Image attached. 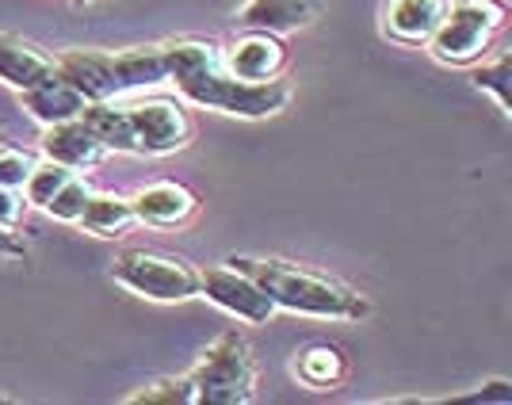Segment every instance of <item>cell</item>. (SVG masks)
<instances>
[{"label": "cell", "mask_w": 512, "mask_h": 405, "mask_svg": "<svg viewBox=\"0 0 512 405\" xmlns=\"http://www.w3.org/2000/svg\"><path fill=\"white\" fill-rule=\"evenodd\" d=\"M165 62H169V85L195 107L222 111L234 119H268L279 115L291 88L283 81H241L230 73L222 50L207 39H172L165 43Z\"/></svg>", "instance_id": "cell-1"}, {"label": "cell", "mask_w": 512, "mask_h": 405, "mask_svg": "<svg viewBox=\"0 0 512 405\" xmlns=\"http://www.w3.org/2000/svg\"><path fill=\"white\" fill-rule=\"evenodd\" d=\"M226 264L241 268L245 276H253L264 295L276 302V310L302 314V318H333V321H360L371 314V302L360 291L344 287L337 279L318 276L295 268L287 260H253V256H230Z\"/></svg>", "instance_id": "cell-2"}, {"label": "cell", "mask_w": 512, "mask_h": 405, "mask_svg": "<svg viewBox=\"0 0 512 405\" xmlns=\"http://www.w3.org/2000/svg\"><path fill=\"white\" fill-rule=\"evenodd\" d=\"M192 405H245L256 394L253 348L241 333H222L195 363Z\"/></svg>", "instance_id": "cell-3"}, {"label": "cell", "mask_w": 512, "mask_h": 405, "mask_svg": "<svg viewBox=\"0 0 512 405\" xmlns=\"http://www.w3.org/2000/svg\"><path fill=\"white\" fill-rule=\"evenodd\" d=\"M501 23H505V8L493 0H451L440 27L428 39V50L444 65H470L486 54Z\"/></svg>", "instance_id": "cell-4"}, {"label": "cell", "mask_w": 512, "mask_h": 405, "mask_svg": "<svg viewBox=\"0 0 512 405\" xmlns=\"http://www.w3.org/2000/svg\"><path fill=\"white\" fill-rule=\"evenodd\" d=\"M115 283L142 295L150 302H184L199 295V268H192L184 256L150 253V249H127L111 264Z\"/></svg>", "instance_id": "cell-5"}, {"label": "cell", "mask_w": 512, "mask_h": 405, "mask_svg": "<svg viewBox=\"0 0 512 405\" xmlns=\"http://www.w3.org/2000/svg\"><path fill=\"white\" fill-rule=\"evenodd\" d=\"M199 295L214 302L218 310L249 321V325H268L276 314V302L264 295V287L253 276H245L241 268H207L199 272Z\"/></svg>", "instance_id": "cell-6"}, {"label": "cell", "mask_w": 512, "mask_h": 405, "mask_svg": "<svg viewBox=\"0 0 512 405\" xmlns=\"http://www.w3.org/2000/svg\"><path fill=\"white\" fill-rule=\"evenodd\" d=\"M127 107V119L134 127V142L138 153H150V157H165L188 146L192 138V123L184 115V107L176 100H134Z\"/></svg>", "instance_id": "cell-7"}, {"label": "cell", "mask_w": 512, "mask_h": 405, "mask_svg": "<svg viewBox=\"0 0 512 405\" xmlns=\"http://www.w3.org/2000/svg\"><path fill=\"white\" fill-rule=\"evenodd\" d=\"M54 73L62 77L65 85H73L85 104L96 100H119V81H115V54L111 50H85V46H73L62 50L54 58Z\"/></svg>", "instance_id": "cell-8"}, {"label": "cell", "mask_w": 512, "mask_h": 405, "mask_svg": "<svg viewBox=\"0 0 512 405\" xmlns=\"http://www.w3.org/2000/svg\"><path fill=\"white\" fill-rule=\"evenodd\" d=\"M222 58L241 81H276L287 65V46L279 43V35H268V31H245Z\"/></svg>", "instance_id": "cell-9"}, {"label": "cell", "mask_w": 512, "mask_h": 405, "mask_svg": "<svg viewBox=\"0 0 512 405\" xmlns=\"http://www.w3.org/2000/svg\"><path fill=\"white\" fill-rule=\"evenodd\" d=\"M39 146H43V157H50V161H58V165H65V169L73 172H85L92 165H100L107 153L96 142V134L81 123V115L77 119H65V123H54V127H43Z\"/></svg>", "instance_id": "cell-10"}, {"label": "cell", "mask_w": 512, "mask_h": 405, "mask_svg": "<svg viewBox=\"0 0 512 405\" xmlns=\"http://www.w3.org/2000/svg\"><path fill=\"white\" fill-rule=\"evenodd\" d=\"M329 0H249L241 8L237 20L245 23L249 31H268V35H287L310 27L325 12Z\"/></svg>", "instance_id": "cell-11"}, {"label": "cell", "mask_w": 512, "mask_h": 405, "mask_svg": "<svg viewBox=\"0 0 512 405\" xmlns=\"http://www.w3.org/2000/svg\"><path fill=\"white\" fill-rule=\"evenodd\" d=\"M130 207H134V222H146V226H180V222H188L195 214L199 199L184 184L161 180V184H146L142 192L130 199Z\"/></svg>", "instance_id": "cell-12"}, {"label": "cell", "mask_w": 512, "mask_h": 405, "mask_svg": "<svg viewBox=\"0 0 512 405\" xmlns=\"http://www.w3.org/2000/svg\"><path fill=\"white\" fill-rule=\"evenodd\" d=\"M451 0H390L383 12V31L390 39L421 46L440 27Z\"/></svg>", "instance_id": "cell-13"}, {"label": "cell", "mask_w": 512, "mask_h": 405, "mask_svg": "<svg viewBox=\"0 0 512 405\" xmlns=\"http://www.w3.org/2000/svg\"><path fill=\"white\" fill-rule=\"evenodd\" d=\"M20 107L43 127H54V123H65V119H77L85 111V96L73 85H65L58 73H50L39 85L23 88L20 92Z\"/></svg>", "instance_id": "cell-14"}, {"label": "cell", "mask_w": 512, "mask_h": 405, "mask_svg": "<svg viewBox=\"0 0 512 405\" xmlns=\"http://www.w3.org/2000/svg\"><path fill=\"white\" fill-rule=\"evenodd\" d=\"M50 73H54V58L50 54H43L39 46L23 43L16 35L0 31V81L4 85L23 92V88L46 81Z\"/></svg>", "instance_id": "cell-15"}, {"label": "cell", "mask_w": 512, "mask_h": 405, "mask_svg": "<svg viewBox=\"0 0 512 405\" xmlns=\"http://www.w3.org/2000/svg\"><path fill=\"white\" fill-rule=\"evenodd\" d=\"M115 81H119V96L138 92V88L169 85V62H165V43L150 46H130L115 54Z\"/></svg>", "instance_id": "cell-16"}, {"label": "cell", "mask_w": 512, "mask_h": 405, "mask_svg": "<svg viewBox=\"0 0 512 405\" xmlns=\"http://www.w3.org/2000/svg\"><path fill=\"white\" fill-rule=\"evenodd\" d=\"M81 123L96 134V142H100L107 153H138L134 127H130L127 107L123 104H115V100H96V104H85Z\"/></svg>", "instance_id": "cell-17"}, {"label": "cell", "mask_w": 512, "mask_h": 405, "mask_svg": "<svg viewBox=\"0 0 512 405\" xmlns=\"http://www.w3.org/2000/svg\"><path fill=\"white\" fill-rule=\"evenodd\" d=\"M134 222V207L130 199L111 192H92L85 203V211L77 218V226H85L88 234L96 237H119Z\"/></svg>", "instance_id": "cell-18"}, {"label": "cell", "mask_w": 512, "mask_h": 405, "mask_svg": "<svg viewBox=\"0 0 512 405\" xmlns=\"http://www.w3.org/2000/svg\"><path fill=\"white\" fill-rule=\"evenodd\" d=\"M295 375L306 386H314V390H329V386H337L344 379L341 352L329 348V344H314V348H306L295 360Z\"/></svg>", "instance_id": "cell-19"}, {"label": "cell", "mask_w": 512, "mask_h": 405, "mask_svg": "<svg viewBox=\"0 0 512 405\" xmlns=\"http://www.w3.org/2000/svg\"><path fill=\"white\" fill-rule=\"evenodd\" d=\"M69 176H77L73 169H65V165H58V161H35V169L27 172V180H23V199L31 203V207H46L54 195L62 192V184L69 180Z\"/></svg>", "instance_id": "cell-20"}, {"label": "cell", "mask_w": 512, "mask_h": 405, "mask_svg": "<svg viewBox=\"0 0 512 405\" xmlns=\"http://www.w3.org/2000/svg\"><path fill=\"white\" fill-rule=\"evenodd\" d=\"M512 58L509 50L505 54H497L493 62H482V69L474 73V85L482 88V92H490L493 100H497V107L505 111V115H512Z\"/></svg>", "instance_id": "cell-21"}, {"label": "cell", "mask_w": 512, "mask_h": 405, "mask_svg": "<svg viewBox=\"0 0 512 405\" xmlns=\"http://www.w3.org/2000/svg\"><path fill=\"white\" fill-rule=\"evenodd\" d=\"M88 195H92V188H88V180H81V172H77V176L65 180L62 192L54 195L43 211L50 214V218H58V222H77L81 211H85Z\"/></svg>", "instance_id": "cell-22"}, {"label": "cell", "mask_w": 512, "mask_h": 405, "mask_svg": "<svg viewBox=\"0 0 512 405\" xmlns=\"http://www.w3.org/2000/svg\"><path fill=\"white\" fill-rule=\"evenodd\" d=\"M130 402L142 405H192V379L188 375H180V379H157L150 383L146 390H134L130 394Z\"/></svg>", "instance_id": "cell-23"}, {"label": "cell", "mask_w": 512, "mask_h": 405, "mask_svg": "<svg viewBox=\"0 0 512 405\" xmlns=\"http://www.w3.org/2000/svg\"><path fill=\"white\" fill-rule=\"evenodd\" d=\"M35 169V157L16 146H0V188H23L27 172Z\"/></svg>", "instance_id": "cell-24"}, {"label": "cell", "mask_w": 512, "mask_h": 405, "mask_svg": "<svg viewBox=\"0 0 512 405\" xmlns=\"http://www.w3.org/2000/svg\"><path fill=\"white\" fill-rule=\"evenodd\" d=\"M23 211H27V203H23L20 188H0V226L16 230L23 222Z\"/></svg>", "instance_id": "cell-25"}, {"label": "cell", "mask_w": 512, "mask_h": 405, "mask_svg": "<svg viewBox=\"0 0 512 405\" xmlns=\"http://www.w3.org/2000/svg\"><path fill=\"white\" fill-rule=\"evenodd\" d=\"M512 398V386L505 383V379H497V383H490V390H478V394H467L463 402H509Z\"/></svg>", "instance_id": "cell-26"}, {"label": "cell", "mask_w": 512, "mask_h": 405, "mask_svg": "<svg viewBox=\"0 0 512 405\" xmlns=\"http://www.w3.org/2000/svg\"><path fill=\"white\" fill-rule=\"evenodd\" d=\"M0 256H8V260H23L27 256L20 237L12 234V230H4V226H0Z\"/></svg>", "instance_id": "cell-27"}, {"label": "cell", "mask_w": 512, "mask_h": 405, "mask_svg": "<svg viewBox=\"0 0 512 405\" xmlns=\"http://www.w3.org/2000/svg\"><path fill=\"white\" fill-rule=\"evenodd\" d=\"M73 4H77V8H85V4H92V0H73Z\"/></svg>", "instance_id": "cell-28"}]
</instances>
